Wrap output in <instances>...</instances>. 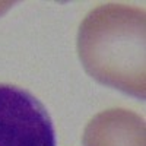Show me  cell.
<instances>
[{
	"label": "cell",
	"instance_id": "cell-1",
	"mask_svg": "<svg viewBox=\"0 0 146 146\" xmlns=\"http://www.w3.org/2000/svg\"><path fill=\"white\" fill-rule=\"evenodd\" d=\"M79 58L102 85L145 100V10L107 3L91 10L78 35Z\"/></svg>",
	"mask_w": 146,
	"mask_h": 146
},
{
	"label": "cell",
	"instance_id": "cell-2",
	"mask_svg": "<svg viewBox=\"0 0 146 146\" xmlns=\"http://www.w3.org/2000/svg\"><path fill=\"white\" fill-rule=\"evenodd\" d=\"M0 146H57L44 104L15 85L0 83Z\"/></svg>",
	"mask_w": 146,
	"mask_h": 146
},
{
	"label": "cell",
	"instance_id": "cell-3",
	"mask_svg": "<svg viewBox=\"0 0 146 146\" xmlns=\"http://www.w3.org/2000/svg\"><path fill=\"white\" fill-rule=\"evenodd\" d=\"M85 146H145L143 118L127 110L96 114L83 133Z\"/></svg>",
	"mask_w": 146,
	"mask_h": 146
}]
</instances>
